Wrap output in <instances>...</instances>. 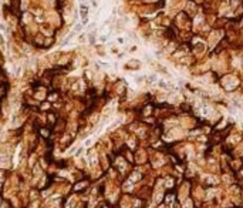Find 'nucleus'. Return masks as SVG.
<instances>
[]
</instances>
